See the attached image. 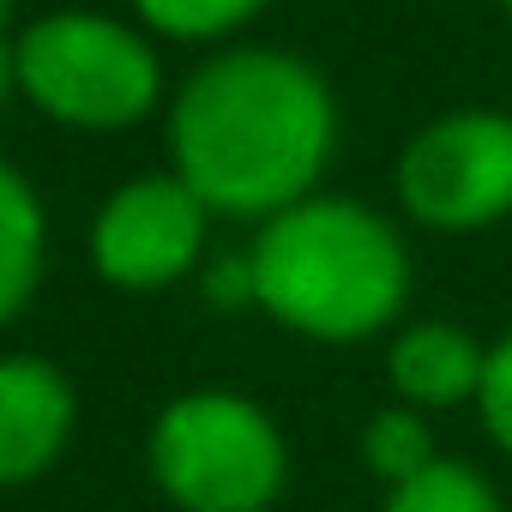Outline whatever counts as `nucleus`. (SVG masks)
I'll return each instance as SVG.
<instances>
[{
  "label": "nucleus",
  "mask_w": 512,
  "mask_h": 512,
  "mask_svg": "<svg viewBox=\"0 0 512 512\" xmlns=\"http://www.w3.org/2000/svg\"><path fill=\"white\" fill-rule=\"evenodd\" d=\"M338 139L326 79L278 49H229L175 97V175L229 217H278L308 199Z\"/></svg>",
  "instance_id": "f257e3e1"
},
{
  "label": "nucleus",
  "mask_w": 512,
  "mask_h": 512,
  "mask_svg": "<svg viewBox=\"0 0 512 512\" xmlns=\"http://www.w3.org/2000/svg\"><path fill=\"white\" fill-rule=\"evenodd\" d=\"M253 302L278 326L356 344L374 338L410 290V253L398 229L356 199H296L284 205L247 253Z\"/></svg>",
  "instance_id": "f03ea898"
},
{
  "label": "nucleus",
  "mask_w": 512,
  "mask_h": 512,
  "mask_svg": "<svg viewBox=\"0 0 512 512\" xmlns=\"http://www.w3.org/2000/svg\"><path fill=\"white\" fill-rule=\"evenodd\" d=\"M151 470L181 512H266L284 488V434L235 392H187L151 428Z\"/></svg>",
  "instance_id": "7ed1b4c3"
},
{
  "label": "nucleus",
  "mask_w": 512,
  "mask_h": 512,
  "mask_svg": "<svg viewBox=\"0 0 512 512\" xmlns=\"http://www.w3.org/2000/svg\"><path fill=\"white\" fill-rule=\"evenodd\" d=\"M19 91L67 127H127L157 103V55L115 19L49 13L13 43Z\"/></svg>",
  "instance_id": "20e7f679"
},
{
  "label": "nucleus",
  "mask_w": 512,
  "mask_h": 512,
  "mask_svg": "<svg viewBox=\"0 0 512 512\" xmlns=\"http://www.w3.org/2000/svg\"><path fill=\"white\" fill-rule=\"evenodd\" d=\"M404 211L428 229L470 235L512 211V115L458 109L428 121L398 163Z\"/></svg>",
  "instance_id": "39448f33"
},
{
  "label": "nucleus",
  "mask_w": 512,
  "mask_h": 512,
  "mask_svg": "<svg viewBox=\"0 0 512 512\" xmlns=\"http://www.w3.org/2000/svg\"><path fill=\"white\" fill-rule=\"evenodd\" d=\"M205 199L181 175L127 181L91 229V260L115 290H163L175 284L205 241Z\"/></svg>",
  "instance_id": "423d86ee"
},
{
  "label": "nucleus",
  "mask_w": 512,
  "mask_h": 512,
  "mask_svg": "<svg viewBox=\"0 0 512 512\" xmlns=\"http://www.w3.org/2000/svg\"><path fill=\"white\" fill-rule=\"evenodd\" d=\"M73 434V386L43 356L0 362V482L43 476Z\"/></svg>",
  "instance_id": "0eeeda50"
},
{
  "label": "nucleus",
  "mask_w": 512,
  "mask_h": 512,
  "mask_svg": "<svg viewBox=\"0 0 512 512\" xmlns=\"http://www.w3.org/2000/svg\"><path fill=\"white\" fill-rule=\"evenodd\" d=\"M482 368H488V356L476 350V338L458 326H440V320L410 326L392 344V386L416 410H446V404L476 398Z\"/></svg>",
  "instance_id": "6e6552de"
},
{
  "label": "nucleus",
  "mask_w": 512,
  "mask_h": 512,
  "mask_svg": "<svg viewBox=\"0 0 512 512\" xmlns=\"http://www.w3.org/2000/svg\"><path fill=\"white\" fill-rule=\"evenodd\" d=\"M43 278V205L31 181L0 163V326H7Z\"/></svg>",
  "instance_id": "1a4fd4ad"
},
{
  "label": "nucleus",
  "mask_w": 512,
  "mask_h": 512,
  "mask_svg": "<svg viewBox=\"0 0 512 512\" xmlns=\"http://www.w3.org/2000/svg\"><path fill=\"white\" fill-rule=\"evenodd\" d=\"M386 512H500V500H494L488 476H476L470 464L434 458L422 476H410L386 494Z\"/></svg>",
  "instance_id": "9d476101"
},
{
  "label": "nucleus",
  "mask_w": 512,
  "mask_h": 512,
  "mask_svg": "<svg viewBox=\"0 0 512 512\" xmlns=\"http://www.w3.org/2000/svg\"><path fill=\"white\" fill-rule=\"evenodd\" d=\"M362 458H368V470H374L386 488H398V482L422 476L440 452H434V428H428L416 410H380V416L368 422V434H362Z\"/></svg>",
  "instance_id": "9b49d317"
},
{
  "label": "nucleus",
  "mask_w": 512,
  "mask_h": 512,
  "mask_svg": "<svg viewBox=\"0 0 512 512\" xmlns=\"http://www.w3.org/2000/svg\"><path fill=\"white\" fill-rule=\"evenodd\" d=\"M139 19L163 37H181V43H205V37H223L235 25H247L266 0H133Z\"/></svg>",
  "instance_id": "f8f14e48"
},
{
  "label": "nucleus",
  "mask_w": 512,
  "mask_h": 512,
  "mask_svg": "<svg viewBox=\"0 0 512 512\" xmlns=\"http://www.w3.org/2000/svg\"><path fill=\"white\" fill-rule=\"evenodd\" d=\"M476 410H482V428L494 434V446L512 458V338L488 350V368H482V386H476Z\"/></svg>",
  "instance_id": "ddd939ff"
},
{
  "label": "nucleus",
  "mask_w": 512,
  "mask_h": 512,
  "mask_svg": "<svg viewBox=\"0 0 512 512\" xmlns=\"http://www.w3.org/2000/svg\"><path fill=\"white\" fill-rule=\"evenodd\" d=\"M205 290H211V302H253V266L247 260H217Z\"/></svg>",
  "instance_id": "4468645a"
},
{
  "label": "nucleus",
  "mask_w": 512,
  "mask_h": 512,
  "mask_svg": "<svg viewBox=\"0 0 512 512\" xmlns=\"http://www.w3.org/2000/svg\"><path fill=\"white\" fill-rule=\"evenodd\" d=\"M7 19H13V0H0V97H7V85H19L13 79V49H7Z\"/></svg>",
  "instance_id": "2eb2a0df"
},
{
  "label": "nucleus",
  "mask_w": 512,
  "mask_h": 512,
  "mask_svg": "<svg viewBox=\"0 0 512 512\" xmlns=\"http://www.w3.org/2000/svg\"><path fill=\"white\" fill-rule=\"evenodd\" d=\"M506 13H512V0H506Z\"/></svg>",
  "instance_id": "dca6fc26"
}]
</instances>
